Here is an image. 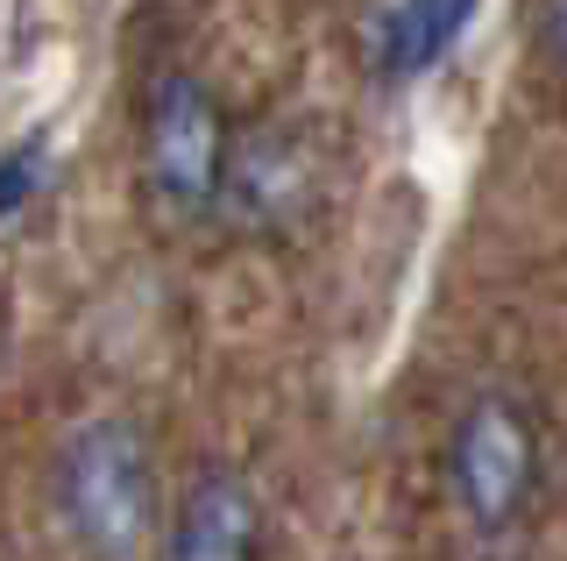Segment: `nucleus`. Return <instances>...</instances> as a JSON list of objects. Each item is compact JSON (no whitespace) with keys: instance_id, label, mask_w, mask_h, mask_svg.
I'll return each instance as SVG.
<instances>
[{"instance_id":"obj_1","label":"nucleus","mask_w":567,"mask_h":561,"mask_svg":"<svg viewBox=\"0 0 567 561\" xmlns=\"http://www.w3.org/2000/svg\"><path fill=\"white\" fill-rule=\"evenodd\" d=\"M50 498H58V526L79 540V554L128 561L156 526L150 441H142L128 419H85V427L58 448Z\"/></svg>"},{"instance_id":"obj_7","label":"nucleus","mask_w":567,"mask_h":561,"mask_svg":"<svg viewBox=\"0 0 567 561\" xmlns=\"http://www.w3.org/2000/svg\"><path fill=\"white\" fill-rule=\"evenodd\" d=\"M539 43H546V58L567 72V0H546V14H539Z\"/></svg>"},{"instance_id":"obj_6","label":"nucleus","mask_w":567,"mask_h":561,"mask_svg":"<svg viewBox=\"0 0 567 561\" xmlns=\"http://www.w3.org/2000/svg\"><path fill=\"white\" fill-rule=\"evenodd\" d=\"M43 156H50V150H43V135H22V143L0 150V221L22 214L29 192L43 185Z\"/></svg>"},{"instance_id":"obj_4","label":"nucleus","mask_w":567,"mask_h":561,"mask_svg":"<svg viewBox=\"0 0 567 561\" xmlns=\"http://www.w3.org/2000/svg\"><path fill=\"white\" fill-rule=\"evenodd\" d=\"M262 533L270 519H262L256 483L235 469H199L171 504L164 561H262Z\"/></svg>"},{"instance_id":"obj_2","label":"nucleus","mask_w":567,"mask_h":561,"mask_svg":"<svg viewBox=\"0 0 567 561\" xmlns=\"http://www.w3.org/2000/svg\"><path fill=\"white\" fill-rule=\"evenodd\" d=\"M447 483H454V504L483 533L518 526L532 512V498H539V483H546L539 419L511 391H475L461 406L454 434H447Z\"/></svg>"},{"instance_id":"obj_3","label":"nucleus","mask_w":567,"mask_h":561,"mask_svg":"<svg viewBox=\"0 0 567 561\" xmlns=\"http://www.w3.org/2000/svg\"><path fill=\"white\" fill-rule=\"evenodd\" d=\"M227 156H235V135H227L220 93L199 72H164L150 85V108H142V178H150V200L177 221L220 206Z\"/></svg>"},{"instance_id":"obj_5","label":"nucleus","mask_w":567,"mask_h":561,"mask_svg":"<svg viewBox=\"0 0 567 561\" xmlns=\"http://www.w3.org/2000/svg\"><path fill=\"white\" fill-rule=\"evenodd\" d=\"M306 200H312V150L291 129L241 135L235 156H227V185H220L227 214L241 227H284L306 214Z\"/></svg>"}]
</instances>
